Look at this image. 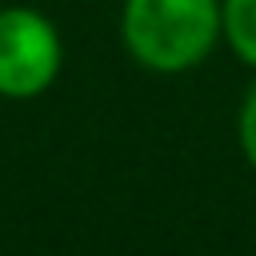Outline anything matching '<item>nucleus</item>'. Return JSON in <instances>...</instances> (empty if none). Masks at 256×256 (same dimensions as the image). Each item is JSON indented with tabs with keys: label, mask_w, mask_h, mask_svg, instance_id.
<instances>
[{
	"label": "nucleus",
	"mask_w": 256,
	"mask_h": 256,
	"mask_svg": "<svg viewBox=\"0 0 256 256\" xmlns=\"http://www.w3.org/2000/svg\"><path fill=\"white\" fill-rule=\"evenodd\" d=\"M120 36L148 72H188L224 36L220 0H124Z\"/></svg>",
	"instance_id": "f257e3e1"
},
{
	"label": "nucleus",
	"mask_w": 256,
	"mask_h": 256,
	"mask_svg": "<svg viewBox=\"0 0 256 256\" xmlns=\"http://www.w3.org/2000/svg\"><path fill=\"white\" fill-rule=\"evenodd\" d=\"M64 44L56 24L36 8H0V96L32 100L60 76Z\"/></svg>",
	"instance_id": "f03ea898"
},
{
	"label": "nucleus",
	"mask_w": 256,
	"mask_h": 256,
	"mask_svg": "<svg viewBox=\"0 0 256 256\" xmlns=\"http://www.w3.org/2000/svg\"><path fill=\"white\" fill-rule=\"evenodd\" d=\"M228 48L256 68V0H220Z\"/></svg>",
	"instance_id": "7ed1b4c3"
},
{
	"label": "nucleus",
	"mask_w": 256,
	"mask_h": 256,
	"mask_svg": "<svg viewBox=\"0 0 256 256\" xmlns=\"http://www.w3.org/2000/svg\"><path fill=\"white\" fill-rule=\"evenodd\" d=\"M240 148H244V160L256 168V84H252V92L244 96V108H240Z\"/></svg>",
	"instance_id": "20e7f679"
}]
</instances>
